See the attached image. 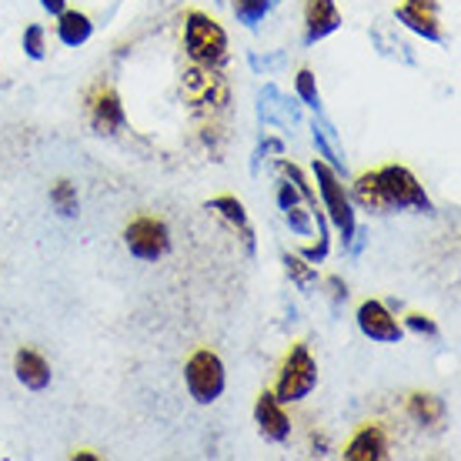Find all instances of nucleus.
<instances>
[{
    "label": "nucleus",
    "mask_w": 461,
    "mask_h": 461,
    "mask_svg": "<svg viewBox=\"0 0 461 461\" xmlns=\"http://www.w3.org/2000/svg\"><path fill=\"white\" fill-rule=\"evenodd\" d=\"M267 11H271L267 0H234V17L248 27H258L267 17Z\"/></svg>",
    "instance_id": "24"
},
{
    "label": "nucleus",
    "mask_w": 461,
    "mask_h": 461,
    "mask_svg": "<svg viewBox=\"0 0 461 461\" xmlns=\"http://www.w3.org/2000/svg\"><path fill=\"white\" fill-rule=\"evenodd\" d=\"M312 455H318V458H324L328 455V438L324 435H312Z\"/></svg>",
    "instance_id": "32"
},
{
    "label": "nucleus",
    "mask_w": 461,
    "mask_h": 461,
    "mask_svg": "<svg viewBox=\"0 0 461 461\" xmlns=\"http://www.w3.org/2000/svg\"><path fill=\"white\" fill-rule=\"evenodd\" d=\"M258 117L265 121V124H281V127H298L301 124V111L298 104L285 97V94L277 91L275 84H267L265 91H261V104H258Z\"/></svg>",
    "instance_id": "13"
},
{
    "label": "nucleus",
    "mask_w": 461,
    "mask_h": 461,
    "mask_svg": "<svg viewBox=\"0 0 461 461\" xmlns=\"http://www.w3.org/2000/svg\"><path fill=\"white\" fill-rule=\"evenodd\" d=\"M394 17H398V23H404L408 31H415L418 37H425L431 44L441 41V27L435 14H425V11H418V7H411V4H402V7H394Z\"/></svg>",
    "instance_id": "18"
},
{
    "label": "nucleus",
    "mask_w": 461,
    "mask_h": 461,
    "mask_svg": "<svg viewBox=\"0 0 461 461\" xmlns=\"http://www.w3.org/2000/svg\"><path fill=\"white\" fill-rule=\"evenodd\" d=\"M41 7H44L47 14H54V17H58V14L68 11V0H41Z\"/></svg>",
    "instance_id": "30"
},
{
    "label": "nucleus",
    "mask_w": 461,
    "mask_h": 461,
    "mask_svg": "<svg viewBox=\"0 0 461 461\" xmlns=\"http://www.w3.org/2000/svg\"><path fill=\"white\" fill-rule=\"evenodd\" d=\"M404 328H411L415 335H428V338H438V324L425 318V314H408L404 318Z\"/></svg>",
    "instance_id": "28"
},
{
    "label": "nucleus",
    "mask_w": 461,
    "mask_h": 461,
    "mask_svg": "<svg viewBox=\"0 0 461 461\" xmlns=\"http://www.w3.org/2000/svg\"><path fill=\"white\" fill-rule=\"evenodd\" d=\"M185 47L197 68H221L228 58V34L208 14L191 11L185 17Z\"/></svg>",
    "instance_id": "2"
},
{
    "label": "nucleus",
    "mask_w": 461,
    "mask_h": 461,
    "mask_svg": "<svg viewBox=\"0 0 461 461\" xmlns=\"http://www.w3.org/2000/svg\"><path fill=\"white\" fill-rule=\"evenodd\" d=\"M381 194V211H421L431 214V201H428L425 187L418 185V177L402 164H384L375 171Z\"/></svg>",
    "instance_id": "1"
},
{
    "label": "nucleus",
    "mask_w": 461,
    "mask_h": 461,
    "mask_svg": "<svg viewBox=\"0 0 461 461\" xmlns=\"http://www.w3.org/2000/svg\"><path fill=\"white\" fill-rule=\"evenodd\" d=\"M404 408H408V415L415 418L418 425H425V428H438L441 421H445V402H441L438 394H431V392L408 394Z\"/></svg>",
    "instance_id": "16"
},
{
    "label": "nucleus",
    "mask_w": 461,
    "mask_h": 461,
    "mask_svg": "<svg viewBox=\"0 0 461 461\" xmlns=\"http://www.w3.org/2000/svg\"><path fill=\"white\" fill-rule=\"evenodd\" d=\"M14 371H17V381L31 392H44L50 384V365L44 361V355H37L34 348H21L17 357H14Z\"/></svg>",
    "instance_id": "14"
},
{
    "label": "nucleus",
    "mask_w": 461,
    "mask_h": 461,
    "mask_svg": "<svg viewBox=\"0 0 461 461\" xmlns=\"http://www.w3.org/2000/svg\"><path fill=\"white\" fill-rule=\"evenodd\" d=\"M404 4H411V7H418V11L435 14V17H438V4H435V0H404Z\"/></svg>",
    "instance_id": "31"
},
{
    "label": "nucleus",
    "mask_w": 461,
    "mask_h": 461,
    "mask_svg": "<svg viewBox=\"0 0 461 461\" xmlns=\"http://www.w3.org/2000/svg\"><path fill=\"white\" fill-rule=\"evenodd\" d=\"M277 171H281V177H288L291 185L298 187V194H301V201L312 208V214H318V197H314V191H312V185L304 181V174H301V167L298 164H288V161H277Z\"/></svg>",
    "instance_id": "21"
},
{
    "label": "nucleus",
    "mask_w": 461,
    "mask_h": 461,
    "mask_svg": "<svg viewBox=\"0 0 461 461\" xmlns=\"http://www.w3.org/2000/svg\"><path fill=\"white\" fill-rule=\"evenodd\" d=\"M355 201L361 208L368 211H381V194H378V181H375V171L361 174L355 181Z\"/></svg>",
    "instance_id": "23"
},
{
    "label": "nucleus",
    "mask_w": 461,
    "mask_h": 461,
    "mask_svg": "<svg viewBox=\"0 0 461 461\" xmlns=\"http://www.w3.org/2000/svg\"><path fill=\"white\" fill-rule=\"evenodd\" d=\"M348 461H381L388 458V438H384V428L368 421V425L357 428V435L348 441L345 448Z\"/></svg>",
    "instance_id": "12"
},
{
    "label": "nucleus",
    "mask_w": 461,
    "mask_h": 461,
    "mask_svg": "<svg viewBox=\"0 0 461 461\" xmlns=\"http://www.w3.org/2000/svg\"><path fill=\"white\" fill-rule=\"evenodd\" d=\"M338 27H341V14H338L335 0H308V7H304V44H318V41L335 34Z\"/></svg>",
    "instance_id": "10"
},
{
    "label": "nucleus",
    "mask_w": 461,
    "mask_h": 461,
    "mask_svg": "<svg viewBox=\"0 0 461 461\" xmlns=\"http://www.w3.org/2000/svg\"><path fill=\"white\" fill-rule=\"evenodd\" d=\"M23 54L31 60H44V27L41 23H31L27 31H23Z\"/></svg>",
    "instance_id": "27"
},
{
    "label": "nucleus",
    "mask_w": 461,
    "mask_h": 461,
    "mask_svg": "<svg viewBox=\"0 0 461 461\" xmlns=\"http://www.w3.org/2000/svg\"><path fill=\"white\" fill-rule=\"evenodd\" d=\"M74 458H81V461H97V455H91V451H74Z\"/></svg>",
    "instance_id": "33"
},
{
    "label": "nucleus",
    "mask_w": 461,
    "mask_h": 461,
    "mask_svg": "<svg viewBox=\"0 0 461 461\" xmlns=\"http://www.w3.org/2000/svg\"><path fill=\"white\" fill-rule=\"evenodd\" d=\"M357 328H361V335L378 341V345H398L404 335V328L394 321L392 312L381 301H365L357 308Z\"/></svg>",
    "instance_id": "7"
},
{
    "label": "nucleus",
    "mask_w": 461,
    "mask_h": 461,
    "mask_svg": "<svg viewBox=\"0 0 461 461\" xmlns=\"http://www.w3.org/2000/svg\"><path fill=\"white\" fill-rule=\"evenodd\" d=\"M94 34V23L87 14L81 11H64L58 14V37H60V44L64 47H81L87 44Z\"/></svg>",
    "instance_id": "17"
},
{
    "label": "nucleus",
    "mask_w": 461,
    "mask_h": 461,
    "mask_svg": "<svg viewBox=\"0 0 461 461\" xmlns=\"http://www.w3.org/2000/svg\"><path fill=\"white\" fill-rule=\"evenodd\" d=\"M328 288H331V301L335 304H341V301H348V288L341 277H328Z\"/></svg>",
    "instance_id": "29"
},
{
    "label": "nucleus",
    "mask_w": 461,
    "mask_h": 461,
    "mask_svg": "<svg viewBox=\"0 0 461 461\" xmlns=\"http://www.w3.org/2000/svg\"><path fill=\"white\" fill-rule=\"evenodd\" d=\"M185 381H187V392H191V398H194L197 404L218 402L221 392H224V384H228L221 357L214 355V351H208V348H201V351H194V355L187 357Z\"/></svg>",
    "instance_id": "5"
},
{
    "label": "nucleus",
    "mask_w": 461,
    "mask_h": 461,
    "mask_svg": "<svg viewBox=\"0 0 461 461\" xmlns=\"http://www.w3.org/2000/svg\"><path fill=\"white\" fill-rule=\"evenodd\" d=\"M281 265H285V271H288V277L298 285L301 291H312L314 285H318V271H314L304 258H298V254H281Z\"/></svg>",
    "instance_id": "19"
},
{
    "label": "nucleus",
    "mask_w": 461,
    "mask_h": 461,
    "mask_svg": "<svg viewBox=\"0 0 461 461\" xmlns=\"http://www.w3.org/2000/svg\"><path fill=\"white\" fill-rule=\"evenodd\" d=\"M124 244L127 251L140 258V261H158V258L171 251V230H167V224L161 218L144 214V218H134L127 224Z\"/></svg>",
    "instance_id": "6"
},
{
    "label": "nucleus",
    "mask_w": 461,
    "mask_h": 461,
    "mask_svg": "<svg viewBox=\"0 0 461 461\" xmlns=\"http://www.w3.org/2000/svg\"><path fill=\"white\" fill-rule=\"evenodd\" d=\"M285 221H288V228L294 230V234H301V238H308V234H312L314 218H312V211L301 208V201L298 204H291V208H285Z\"/></svg>",
    "instance_id": "26"
},
{
    "label": "nucleus",
    "mask_w": 461,
    "mask_h": 461,
    "mask_svg": "<svg viewBox=\"0 0 461 461\" xmlns=\"http://www.w3.org/2000/svg\"><path fill=\"white\" fill-rule=\"evenodd\" d=\"M314 148H318V154H321V161L331 167L335 174H345V158L338 154V144L328 134H324V127L314 124Z\"/></svg>",
    "instance_id": "22"
},
{
    "label": "nucleus",
    "mask_w": 461,
    "mask_h": 461,
    "mask_svg": "<svg viewBox=\"0 0 461 461\" xmlns=\"http://www.w3.org/2000/svg\"><path fill=\"white\" fill-rule=\"evenodd\" d=\"M267 4H271V7H275V4H277V0H267Z\"/></svg>",
    "instance_id": "34"
},
{
    "label": "nucleus",
    "mask_w": 461,
    "mask_h": 461,
    "mask_svg": "<svg viewBox=\"0 0 461 461\" xmlns=\"http://www.w3.org/2000/svg\"><path fill=\"white\" fill-rule=\"evenodd\" d=\"M314 181H318L324 211H328L331 224H335L338 234H341V241L351 244V238H355V230H357V221H355V204H351V197H348L345 185H341V174H335L324 161H314Z\"/></svg>",
    "instance_id": "3"
},
{
    "label": "nucleus",
    "mask_w": 461,
    "mask_h": 461,
    "mask_svg": "<svg viewBox=\"0 0 461 461\" xmlns=\"http://www.w3.org/2000/svg\"><path fill=\"white\" fill-rule=\"evenodd\" d=\"M87 117H91V127L97 134H117L124 127V107H121L114 87H104V84L94 87L87 97Z\"/></svg>",
    "instance_id": "8"
},
{
    "label": "nucleus",
    "mask_w": 461,
    "mask_h": 461,
    "mask_svg": "<svg viewBox=\"0 0 461 461\" xmlns=\"http://www.w3.org/2000/svg\"><path fill=\"white\" fill-rule=\"evenodd\" d=\"M254 421H258V431H261V438L265 441H281L291 438V421L285 415V408L281 402L275 398V392H261L258 394V404H254Z\"/></svg>",
    "instance_id": "9"
},
{
    "label": "nucleus",
    "mask_w": 461,
    "mask_h": 461,
    "mask_svg": "<svg viewBox=\"0 0 461 461\" xmlns=\"http://www.w3.org/2000/svg\"><path fill=\"white\" fill-rule=\"evenodd\" d=\"M185 94L194 101V104H211V107H221L228 101V87L221 81L214 68H194L185 74Z\"/></svg>",
    "instance_id": "11"
},
{
    "label": "nucleus",
    "mask_w": 461,
    "mask_h": 461,
    "mask_svg": "<svg viewBox=\"0 0 461 461\" xmlns=\"http://www.w3.org/2000/svg\"><path fill=\"white\" fill-rule=\"evenodd\" d=\"M50 204H54L60 218H77V208H81L77 187L70 185V181H58V185L50 187Z\"/></svg>",
    "instance_id": "20"
},
{
    "label": "nucleus",
    "mask_w": 461,
    "mask_h": 461,
    "mask_svg": "<svg viewBox=\"0 0 461 461\" xmlns=\"http://www.w3.org/2000/svg\"><path fill=\"white\" fill-rule=\"evenodd\" d=\"M294 87H298V97L304 107H312V111H318L321 114V94H318V81H314V74L308 68L298 70V81H294Z\"/></svg>",
    "instance_id": "25"
},
{
    "label": "nucleus",
    "mask_w": 461,
    "mask_h": 461,
    "mask_svg": "<svg viewBox=\"0 0 461 461\" xmlns=\"http://www.w3.org/2000/svg\"><path fill=\"white\" fill-rule=\"evenodd\" d=\"M208 211H214L221 221H228L230 228L241 230L244 238V248H248V254H254V230H251V221H248V211H244V204L238 201V197H214V201H208Z\"/></svg>",
    "instance_id": "15"
},
{
    "label": "nucleus",
    "mask_w": 461,
    "mask_h": 461,
    "mask_svg": "<svg viewBox=\"0 0 461 461\" xmlns=\"http://www.w3.org/2000/svg\"><path fill=\"white\" fill-rule=\"evenodd\" d=\"M314 384H318V365H314L308 345H291L288 357L281 365V375H277L275 398L281 404L301 402L314 392Z\"/></svg>",
    "instance_id": "4"
}]
</instances>
